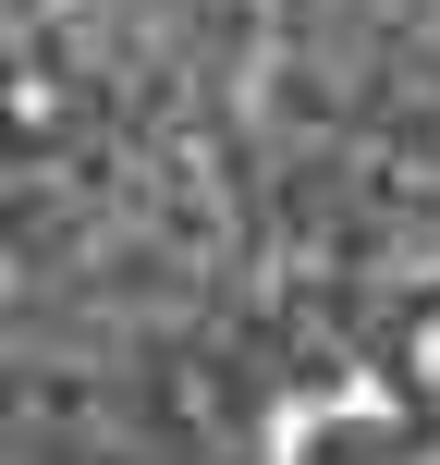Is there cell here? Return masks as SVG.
I'll return each instance as SVG.
<instances>
[{"label": "cell", "mask_w": 440, "mask_h": 465, "mask_svg": "<svg viewBox=\"0 0 440 465\" xmlns=\"http://www.w3.org/2000/svg\"><path fill=\"white\" fill-rule=\"evenodd\" d=\"M294 465H440V429L416 417H330V429H306Z\"/></svg>", "instance_id": "6da1fadb"}]
</instances>
